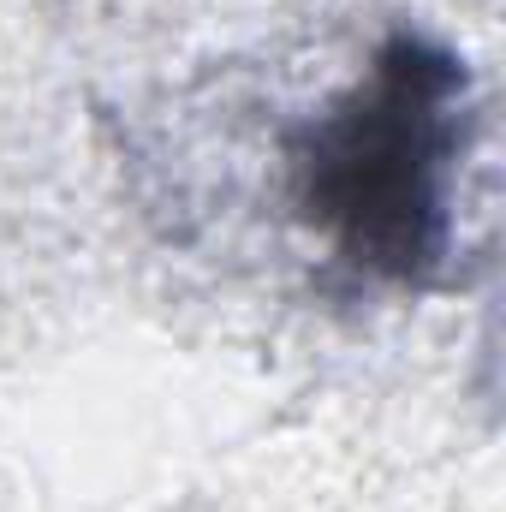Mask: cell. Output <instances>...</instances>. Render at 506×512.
Returning a JSON list of instances; mask_svg holds the SVG:
<instances>
[{
  "label": "cell",
  "instance_id": "1",
  "mask_svg": "<svg viewBox=\"0 0 506 512\" xmlns=\"http://www.w3.org/2000/svg\"><path fill=\"white\" fill-rule=\"evenodd\" d=\"M459 66L423 42H393L310 155V209L381 274H423L441 256V173L453 149Z\"/></svg>",
  "mask_w": 506,
  "mask_h": 512
}]
</instances>
